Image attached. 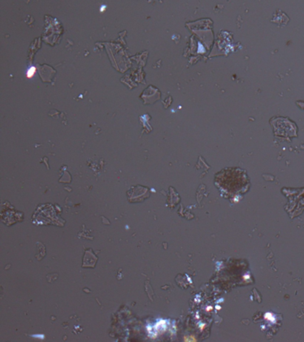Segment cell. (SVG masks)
Listing matches in <instances>:
<instances>
[{
  "label": "cell",
  "instance_id": "obj_1",
  "mask_svg": "<svg viewBox=\"0 0 304 342\" xmlns=\"http://www.w3.org/2000/svg\"><path fill=\"white\" fill-rule=\"evenodd\" d=\"M36 73H37V69H36V67L31 66L29 69L27 70V71H26V78L29 79H31L34 78V76L36 75Z\"/></svg>",
  "mask_w": 304,
  "mask_h": 342
},
{
  "label": "cell",
  "instance_id": "obj_2",
  "mask_svg": "<svg viewBox=\"0 0 304 342\" xmlns=\"http://www.w3.org/2000/svg\"><path fill=\"white\" fill-rule=\"evenodd\" d=\"M274 316L272 315L271 313H267L266 315H265V319H267V320H269V321H274Z\"/></svg>",
  "mask_w": 304,
  "mask_h": 342
},
{
  "label": "cell",
  "instance_id": "obj_3",
  "mask_svg": "<svg viewBox=\"0 0 304 342\" xmlns=\"http://www.w3.org/2000/svg\"><path fill=\"white\" fill-rule=\"evenodd\" d=\"M184 340H185V341H196V339L195 337H193V336H190V337H185Z\"/></svg>",
  "mask_w": 304,
  "mask_h": 342
},
{
  "label": "cell",
  "instance_id": "obj_4",
  "mask_svg": "<svg viewBox=\"0 0 304 342\" xmlns=\"http://www.w3.org/2000/svg\"><path fill=\"white\" fill-rule=\"evenodd\" d=\"M105 10V5H103L102 7L100 8V12H104Z\"/></svg>",
  "mask_w": 304,
  "mask_h": 342
},
{
  "label": "cell",
  "instance_id": "obj_5",
  "mask_svg": "<svg viewBox=\"0 0 304 342\" xmlns=\"http://www.w3.org/2000/svg\"><path fill=\"white\" fill-rule=\"evenodd\" d=\"M211 310H212V307H208L206 308V311H207V312H210V311H211Z\"/></svg>",
  "mask_w": 304,
  "mask_h": 342
}]
</instances>
